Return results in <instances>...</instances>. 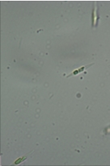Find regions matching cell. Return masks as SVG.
<instances>
[{"label": "cell", "instance_id": "6da1fadb", "mask_svg": "<svg viewBox=\"0 0 110 166\" xmlns=\"http://www.w3.org/2000/svg\"><path fill=\"white\" fill-rule=\"evenodd\" d=\"M99 13H98V7L96 9V7L95 6L92 9V28H96L98 26V21H99Z\"/></svg>", "mask_w": 110, "mask_h": 166}, {"label": "cell", "instance_id": "7a4b0ae2", "mask_svg": "<svg viewBox=\"0 0 110 166\" xmlns=\"http://www.w3.org/2000/svg\"><path fill=\"white\" fill-rule=\"evenodd\" d=\"M95 63H92V64H89V65H84V66H82V67L79 68V69H74V70H73L72 73H70L69 75L66 76V78H69V77H74V76H77L79 75V73H83V72H84L86 69H88V68H90L91 66H92V65H94Z\"/></svg>", "mask_w": 110, "mask_h": 166}, {"label": "cell", "instance_id": "3957f363", "mask_svg": "<svg viewBox=\"0 0 110 166\" xmlns=\"http://www.w3.org/2000/svg\"><path fill=\"white\" fill-rule=\"evenodd\" d=\"M33 152H34V151L32 150V151H31V152H28L26 155H24V156H21V157H19L18 159H16V160H15L14 163H12V164H14V165H17V164H21V163H23L24 160H26L28 158L29 155H30L31 153H32Z\"/></svg>", "mask_w": 110, "mask_h": 166}]
</instances>
